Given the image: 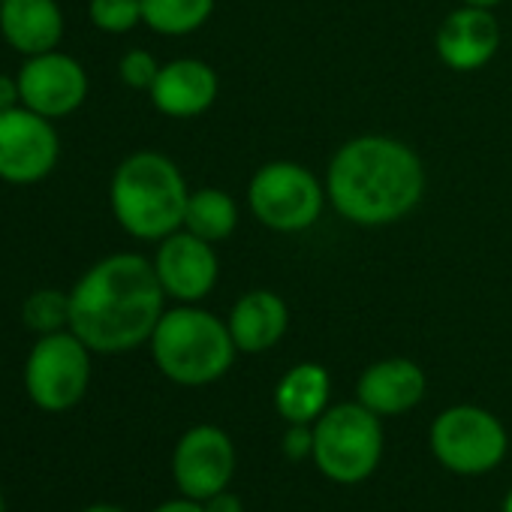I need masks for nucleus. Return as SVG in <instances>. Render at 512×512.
Returning <instances> with one entry per match:
<instances>
[{"mask_svg":"<svg viewBox=\"0 0 512 512\" xmlns=\"http://www.w3.org/2000/svg\"><path fill=\"white\" fill-rule=\"evenodd\" d=\"M166 311L154 263L142 253H112L70 290V332L91 353H130L151 341Z\"/></svg>","mask_w":512,"mask_h":512,"instance_id":"nucleus-1","label":"nucleus"},{"mask_svg":"<svg viewBox=\"0 0 512 512\" xmlns=\"http://www.w3.org/2000/svg\"><path fill=\"white\" fill-rule=\"evenodd\" d=\"M329 205L353 226L377 229L404 220L425 196V166L413 145L365 133L347 139L326 169Z\"/></svg>","mask_w":512,"mask_h":512,"instance_id":"nucleus-2","label":"nucleus"},{"mask_svg":"<svg viewBox=\"0 0 512 512\" xmlns=\"http://www.w3.org/2000/svg\"><path fill=\"white\" fill-rule=\"evenodd\" d=\"M190 187L178 163L160 151H136L121 160L109 184L118 226L139 241H163L184 226Z\"/></svg>","mask_w":512,"mask_h":512,"instance_id":"nucleus-3","label":"nucleus"},{"mask_svg":"<svg viewBox=\"0 0 512 512\" xmlns=\"http://www.w3.org/2000/svg\"><path fill=\"white\" fill-rule=\"evenodd\" d=\"M148 344L160 374L178 386L217 383L232 368L238 353L229 326L199 305L163 311Z\"/></svg>","mask_w":512,"mask_h":512,"instance_id":"nucleus-4","label":"nucleus"},{"mask_svg":"<svg viewBox=\"0 0 512 512\" xmlns=\"http://www.w3.org/2000/svg\"><path fill=\"white\" fill-rule=\"evenodd\" d=\"M320 473L341 485L368 479L383 458V425L359 401L326 407L314 422V455Z\"/></svg>","mask_w":512,"mask_h":512,"instance_id":"nucleus-5","label":"nucleus"},{"mask_svg":"<svg viewBox=\"0 0 512 512\" xmlns=\"http://www.w3.org/2000/svg\"><path fill=\"white\" fill-rule=\"evenodd\" d=\"M326 184L296 160L263 163L247 181V208L272 232L296 235L311 229L326 208Z\"/></svg>","mask_w":512,"mask_h":512,"instance_id":"nucleus-6","label":"nucleus"},{"mask_svg":"<svg viewBox=\"0 0 512 512\" xmlns=\"http://www.w3.org/2000/svg\"><path fill=\"white\" fill-rule=\"evenodd\" d=\"M91 386V350L88 344L64 329L40 335L25 362L28 398L46 413L73 410Z\"/></svg>","mask_w":512,"mask_h":512,"instance_id":"nucleus-7","label":"nucleus"},{"mask_svg":"<svg viewBox=\"0 0 512 512\" xmlns=\"http://www.w3.org/2000/svg\"><path fill=\"white\" fill-rule=\"evenodd\" d=\"M509 437L500 419L473 404H455L443 410L431 425L434 458L461 476H479L494 470L506 455Z\"/></svg>","mask_w":512,"mask_h":512,"instance_id":"nucleus-8","label":"nucleus"},{"mask_svg":"<svg viewBox=\"0 0 512 512\" xmlns=\"http://www.w3.org/2000/svg\"><path fill=\"white\" fill-rule=\"evenodd\" d=\"M61 157L55 124L28 106L0 112V181L37 184L49 178Z\"/></svg>","mask_w":512,"mask_h":512,"instance_id":"nucleus-9","label":"nucleus"},{"mask_svg":"<svg viewBox=\"0 0 512 512\" xmlns=\"http://www.w3.org/2000/svg\"><path fill=\"white\" fill-rule=\"evenodd\" d=\"M151 263L166 299H175L181 305H199L214 293L220 281V256L214 244L187 229H178L157 241Z\"/></svg>","mask_w":512,"mask_h":512,"instance_id":"nucleus-10","label":"nucleus"},{"mask_svg":"<svg viewBox=\"0 0 512 512\" xmlns=\"http://www.w3.org/2000/svg\"><path fill=\"white\" fill-rule=\"evenodd\" d=\"M235 473V446L217 425H193L172 452V476L184 497L208 500L220 494Z\"/></svg>","mask_w":512,"mask_h":512,"instance_id":"nucleus-11","label":"nucleus"},{"mask_svg":"<svg viewBox=\"0 0 512 512\" xmlns=\"http://www.w3.org/2000/svg\"><path fill=\"white\" fill-rule=\"evenodd\" d=\"M88 88L91 85L85 67L58 49L28 58L19 70L22 106L34 109L49 121L73 115L88 100Z\"/></svg>","mask_w":512,"mask_h":512,"instance_id":"nucleus-12","label":"nucleus"},{"mask_svg":"<svg viewBox=\"0 0 512 512\" xmlns=\"http://www.w3.org/2000/svg\"><path fill=\"white\" fill-rule=\"evenodd\" d=\"M500 49V25L491 10L455 7L437 28L434 52L452 73H476L494 61Z\"/></svg>","mask_w":512,"mask_h":512,"instance_id":"nucleus-13","label":"nucleus"},{"mask_svg":"<svg viewBox=\"0 0 512 512\" xmlns=\"http://www.w3.org/2000/svg\"><path fill=\"white\" fill-rule=\"evenodd\" d=\"M220 94V76L211 64L199 58H175L160 67L148 97L154 109L166 118H199Z\"/></svg>","mask_w":512,"mask_h":512,"instance_id":"nucleus-14","label":"nucleus"},{"mask_svg":"<svg viewBox=\"0 0 512 512\" xmlns=\"http://www.w3.org/2000/svg\"><path fill=\"white\" fill-rule=\"evenodd\" d=\"M425 371L413 359H380L356 380V401L377 416H401L425 398Z\"/></svg>","mask_w":512,"mask_h":512,"instance_id":"nucleus-15","label":"nucleus"},{"mask_svg":"<svg viewBox=\"0 0 512 512\" xmlns=\"http://www.w3.org/2000/svg\"><path fill=\"white\" fill-rule=\"evenodd\" d=\"M229 335L238 353H266L290 329V308L275 290H250L229 311Z\"/></svg>","mask_w":512,"mask_h":512,"instance_id":"nucleus-16","label":"nucleus"},{"mask_svg":"<svg viewBox=\"0 0 512 512\" xmlns=\"http://www.w3.org/2000/svg\"><path fill=\"white\" fill-rule=\"evenodd\" d=\"M0 34L25 58L55 52L64 40L58 0H0Z\"/></svg>","mask_w":512,"mask_h":512,"instance_id":"nucleus-17","label":"nucleus"},{"mask_svg":"<svg viewBox=\"0 0 512 512\" xmlns=\"http://www.w3.org/2000/svg\"><path fill=\"white\" fill-rule=\"evenodd\" d=\"M332 395V380L329 371L317 362H299L293 365L275 386V407L281 419L290 425H314Z\"/></svg>","mask_w":512,"mask_h":512,"instance_id":"nucleus-18","label":"nucleus"},{"mask_svg":"<svg viewBox=\"0 0 512 512\" xmlns=\"http://www.w3.org/2000/svg\"><path fill=\"white\" fill-rule=\"evenodd\" d=\"M238 217H241V211H238V202L232 193H226L220 187H199V190H190L181 229H187L211 244H220L235 232Z\"/></svg>","mask_w":512,"mask_h":512,"instance_id":"nucleus-19","label":"nucleus"},{"mask_svg":"<svg viewBox=\"0 0 512 512\" xmlns=\"http://www.w3.org/2000/svg\"><path fill=\"white\" fill-rule=\"evenodd\" d=\"M217 0H142V25L160 37H190L211 19Z\"/></svg>","mask_w":512,"mask_h":512,"instance_id":"nucleus-20","label":"nucleus"},{"mask_svg":"<svg viewBox=\"0 0 512 512\" xmlns=\"http://www.w3.org/2000/svg\"><path fill=\"white\" fill-rule=\"evenodd\" d=\"M22 320L37 335H52L70 329V293L37 290L22 305Z\"/></svg>","mask_w":512,"mask_h":512,"instance_id":"nucleus-21","label":"nucleus"},{"mask_svg":"<svg viewBox=\"0 0 512 512\" xmlns=\"http://www.w3.org/2000/svg\"><path fill=\"white\" fill-rule=\"evenodd\" d=\"M88 16L103 34H130L142 25V0H91Z\"/></svg>","mask_w":512,"mask_h":512,"instance_id":"nucleus-22","label":"nucleus"},{"mask_svg":"<svg viewBox=\"0 0 512 512\" xmlns=\"http://www.w3.org/2000/svg\"><path fill=\"white\" fill-rule=\"evenodd\" d=\"M160 67H163V64H157V58H154L151 52H145V49H130V52L121 58V64H118V76H121V82H124L127 88H133V91H151V85H154Z\"/></svg>","mask_w":512,"mask_h":512,"instance_id":"nucleus-23","label":"nucleus"},{"mask_svg":"<svg viewBox=\"0 0 512 512\" xmlns=\"http://www.w3.org/2000/svg\"><path fill=\"white\" fill-rule=\"evenodd\" d=\"M284 455L293 461L314 455V425H290L284 434Z\"/></svg>","mask_w":512,"mask_h":512,"instance_id":"nucleus-24","label":"nucleus"},{"mask_svg":"<svg viewBox=\"0 0 512 512\" xmlns=\"http://www.w3.org/2000/svg\"><path fill=\"white\" fill-rule=\"evenodd\" d=\"M22 106V91H19V76H7V73H0V112H7V109H16Z\"/></svg>","mask_w":512,"mask_h":512,"instance_id":"nucleus-25","label":"nucleus"},{"mask_svg":"<svg viewBox=\"0 0 512 512\" xmlns=\"http://www.w3.org/2000/svg\"><path fill=\"white\" fill-rule=\"evenodd\" d=\"M202 506H205V512H244L241 500H238L235 494H229L226 488H223L220 494H214V497L202 500Z\"/></svg>","mask_w":512,"mask_h":512,"instance_id":"nucleus-26","label":"nucleus"},{"mask_svg":"<svg viewBox=\"0 0 512 512\" xmlns=\"http://www.w3.org/2000/svg\"><path fill=\"white\" fill-rule=\"evenodd\" d=\"M154 512H205V506H202V500L178 497V500H166V503H160Z\"/></svg>","mask_w":512,"mask_h":512,"instance_id":"nucleus-27","label":"nucleus"},{"mask_svg":"<svg viewBox=\"0 0 512 512\" xmlns=\"http://www.w3.org/2000/svg\"><path fill=\"white\" fill-rule=\"evenodd\" d=\"M458 4H467V7H482V10H494L500 7L503 0H458Z\"/></svg>","mask_w":512,"mask_h":512,"instance_id":"nucleus-28","label":"nucleus"},{"mask_svg":"<svg viewBox=\"0 0 512 512\" xmlns=\"http://www.w3.org/2000/svg\"><path fill=\"white\" fill-rule=\"evenodd\" d=\"M82 512H124V509L121 506H112V503H94V506H88Z\"/></svg>","mask_w":512,"mask_h":512,"instance_id":"nucleus-29","label":"nucleus"},{"mask_svg":"<svg viewBox=\"0 0 512 512\" xmlns=\"http://www.w3.org/2000/svg\"><path fill=\"white\" fill-rule=\"evenodd\" d=\"M503 512H512V491H509L506 500H503Z\"/></svg>","mask_w":512,"mask_h":512,"instance_id":"nucleus-30","label":"nucleus"},{"mask_svg":"<svg viewBox=\"0 0 512 512\" xmlns=\"http://www.w3.org/2000/svg\"><path fill=\"white\" fill-rule=\"evenodd\" d=\"M0 512H7V500H4V491H0Z\"/></svg>","mask_w":512,"mask_h":512,"instance_id":"nucleus-31","label":"nucleus"}]
</instances>
